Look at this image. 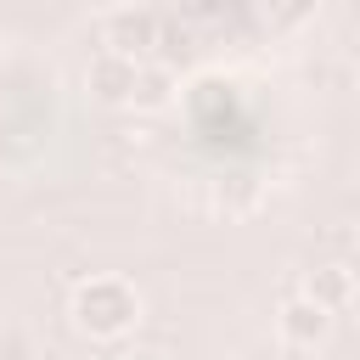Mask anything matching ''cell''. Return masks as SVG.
Segmentation results:
<instances>
[{
  "label": "cell",
  "instance_id": "cell-5",
  "mask_svg": "<svg viewBox=\"0 0 360 360\" xmlns=\"http://www.w3.org/2000/svg\"><path fill=\"white\" fill-rule=\"evenodd\" d=\"M174 90H180L174 68H163V62H135V90H129V107H141V112H163V107L174 101Z\"/></svg>",
  "mask_w": 360,
  "mask_h": 360
},
{
  "label": "cell",
  "instance_id": "cell-8",
  "mask_svg": "<svg viewBox=\"0 0 360 360\" xmlns=\"http://www.w3.org/2000/svg\"><path fill=\"white\" fill-rule=\"evenodd\" d=\"M152 51H163V68H174V62H191V28L186 22H158V45Z\"/></svg>",
  "mask_w": 360,
  "mask_h": 360
},
{
  "label": "cell",
  "instance_id": "cell-11",
  "mask_svg": "<svg viewBox=\"0 0 360 360\" xmlns=\"http://www.w3.org/2000/svg\"><path fill=\"white\" fill-rule=\"evenodd\" d=\"M90 11H118V6H135V0H84Z\"/></svg>",
  "mask_w": 360,
  "mask_h": 360
},
{
  "label": "cell",
  "instance_id": "cell-6",
  "mask_svg": "<svg viewBox=\"0 0 360 360\" xmlns=\"http://www.w3.org/2000/svg\"><path fill=\"white\" fill-rule=\"evenodd\" d=\"M304 292L338 315V309L354 304V270H349V264H315V270L304 276Z\"/></svg>",
  "mask_w": 360,
  "mask_h": 360
},
{
  "label": "cell",
  "instance_id": "cell-1",
  "mask_svg": "<svg viewBox=\"0 0 360 360\" xmlns=\"http://www.w3.org/2000/svg\"><path fill=\"white\" fill-rule=\"evenodd\" d=\"M68 315H73V326H79L84 338L112 343V338L135 332V321H141V292H135L124 276H90V281L73 287Z\"/></svg>",
  "mask_w": 360,
  "mask_h": 360
},
{
  "label": "cell",
  "instance_id": "cell-3",
  "mask_svg": "<svg viewBox=\"0 0 360 360\" xmlns=\"http://www.w3.org/2000/svg\"><path fill=\"white\" fill-rule=\"evenodd\" d=\"M158 45V17L141 11V6H118L107 11V51L112 56H129V62H146Z\"/></svg>",
  "mask_w": 360,
  "mask_h": 360
},
{
  "label": "cell",
  "instance_id": "cell-10",
  "mask_svg": "<svg viewBox=\"0 0 360 360\" xmlns=\"http://www.w3.org/2000/svg\"><path fill=\"white\" fill-rule=\"evenodd\" d=\"M231 6H236V0H174L180 22H219Z\"/></svg>",
  "mask_w": 360,
  "mask_h": 360
},
{
  "label": "cell",
  "instance_id": "cell-7",
  "mask_svg": "<svg viewBox=\"0 0 360 360\" xmlns=\"http://www.w3.org/2000/svg\"><path fill=\"white\" fill-rule=\"evenodd\" d=\"M259 17H264V28L287 34V28H298V22L315 17V0H259Z\"/></svg>",
  "mask_w": 360,
  "mask_h": 360
},
{
  "label": "cell",
  "instance_id": "cell-2",
  "mask_svg": "<svg viewBox=\"0 0 360 360\" xmlns=\"http://www.w3.org/2000/svg\"><path fill=\"white\" fill-rule=\"evenodd\" d=\"M276 332H281L287 349H321L326 332H332V309L315 304L309 292H292V298H281V309H276Z\"/></svg>",
  "mask_w": 360,
  "mask_h": 360
},
{
  "label": "cell",
  "instance_id": "cell-9",
  "mask_svg": "<svg viewBox=\"0 0 360 360\" xmlns=\"http://www.w3.org/2000/svg\"><path fill=\"white\" fill-rule=\"evenodd\" d=\"M231 90H236V84H225V79H197V84H191V112H197V118L208 124L219 101L231 107Z\"/></svg>",
  "mask_w": 360,
  "mask_h": 360
},
{
  "label": "cell",
  "instance_id": "cell-12",
  "mask_svg": "<svg viewBox=\"0 0 360 360\" xmlns=\"http://www.w3.org/2000/svg\"><path fill=\"white\" fill-rule=\"evenodd\" d=\"M129 360H169V354H158V349H146V354H129Z\"/></svg>",
  "mask_w": 360,
  "mask_h": 360
},
{
  "label": "cell",
  "instance_id": "cell-4",
  "mask_svg": "<svg viewBox=\"0 0 360 360\" xmlns=\"http://www.w3.org/2000/svg\"><path fill=\"white\" fill-rule=\"evenodd\" d=\"M84 84H90V96H96L101 107H129V90H135V62H129V56L101 51V56L90 62Z\"/></svg>",
  "mask_w": 360,
  "mask_h": 360
}]
</instances>
